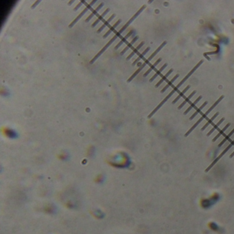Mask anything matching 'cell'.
<instances>
[{
  "label": "cell",
  "mask_w": 234,
  "mask_h": 234,
  "mask_svg": "<svg viewBox=\"0 0 234 234\" xmlns=\"http://www.w3.org/2000/svg\"><path fill=\"white\" fill-rule=\"evenodd\" d=\"M120 34L118 32H117L116 34H115V35L113 36V37L112 39H111V40H110V41H109V42L107 43V44H106L105 45H104V46L103 48H102V50H100V52H98V53L97 54H96V56H94L93 58L91 59V61H90V64H93V63L94 62H95V61H96V60H97V59H98V58H99L100 56H101L102 54L104 53V52H105L106 50H107V48H109V47L110 46V45H111V44H112L113 43L115 42V40H116V39H118V37H119V36H120Z\"/></svg>",
  "instance_id": "obj_1"
},
{
  "label": "cell",
  "mask_w": 234,
  "mask_h": 234,
  "mask_svg": "<svg viewBox=\"0 0 234 234\" xmlns=\"http://www.w3.org/2000/svg\"><path fill=\"white\" fill-rule=\"evenodd\" d=\"M146 5H144V6H142V7L140 8V9L137 12V13H135V15H133V17H131V18L130 19H129L128 21V22L126 23V24L125 25H124V26L123 27H122V28L120 30H118V32H119V33L120 34H122V32H123L124 31V30H125L128 28V27L129 25H130V24H131V23L133 22V21L135 20V19L137 18V17H138L139 15V14H140V13H142V12L143 11V10H144L145 9V8H146Z\"/></svg>",
  "instance_id": "obj_2"
},
{
  "label": "cell",
  "mask_w": 234,
  "mask_h": 234,
  "mask_svg": "<svg viewBox=\"0 0 234 234\" xmlns=\"http://www.w3.org/2000/svg\"><path fill=\"white\" fill-rule=\"evenodd\" d=\"M203 62H204V61H203V60H201V61H199L198 63H197V64L193 68H192V70L190 71V72H189V73H188V74H187L186 76H185V78H183V80H181V82H180V83H179V84H178V85H176V86H175V87H174V89H175V90H177V89H179V87H181V85H183V83H185V82L187 80H188V78H189V77H190V76H191V75H192V74H193L194 72H195V71H196V69H198V67H199V66H200V65H201V64H202V63H203Z\"/></svg>",
  "instance_id": "obj_3"
},
{
  "label": "cell",
  "mask_w": 234,
  "mask_h": 234,
  "mask_svg": "<svg viewBox=\"0 0 234 234\" xmlns=\"http://www.w3.org/2000/svg\"><path fill=\"white\" fill-rule=\"evenodd\" d=\"M96 0H94V1H92V2H91L90 4H88V5H87V6H86V8H85V9L83 10V11H82L81 13H80L79 15H78V17H76V18H75V19H74V20L73 21H72V22L70 24H69V28H72V27H73V26H74V25H75V24H76V23H77L78 21H79L80 19L81 18V17L83 16V15H85V13H86L87 11H88L89 10L91 9V6H92L93 5V4H95V3H96Z\"/></svg>",
  "instance_id": "obj_4"
},
{
  "label": "cell",
  "mask_w": 234,
  "mask_h": 234,
  "mask_svg": "<svg viewBox=\"0 0 234 234\" xmlns=\"http://www.w3.org/2000/svg\"><path fill=\"white\" fill-rule=\"evenodd\" d=\"M175 92H176V91H175V90H174V89H173V90L172 91H170V93L168 94V96H166V98H164V99H163V100L161 102H160V104H159V105H158V106H157V107H156V108H155V109H154V110H153V111H152V112H151V113H150V115H148V118H151V117H152V116H153V115L155 114V113L157 112V111H158L159 109H160L161 107H162V106H163V105L164 104H165V102H167V100H168V99H169V98H170V97H172V95H173V94H174V93H175Z\"/></svg>",
  "instance_id": "obj_5"
},
{
  "label": "cell",
  "mask_w": 234,
  "mask_h": 234,
  "mask_svg": "<svg viewBox=\"0 0 234 234\" xmlns=\"http://www.w3.org/2000/svg\"><path fill=\"white\" fill-rule=\"evenodd\" d=\"M230 149V148H229L228 147V146H227V148H225V150H223V153H221V154H220V155H219V156H218V157H217V158L216 159H215V160L214 161H213V162L212 163L210 164V165H209V166L208 168H207L206 170H205V172H208L209 171V170H211V169H212V168H213V167H214V165H215V164L216 163L218 162V161L220 160V159L222 158V157H223V156H224V155H225V154H226V153H227V152Z\"/></svg>",
  "instance_id": "obj_6"
},
{
  "label": "cell",
  "mask_w": 234,
  "mask_h": 234,
  "mask_svg": "<svg viewBox=\"0 0 234 234\" xmlns=\"http://www.w3.org/2000/svg\"><path fill=\"white\" fill-rule=\"evenodd\" d=\"M166 43H167V41H163V43H161V45H160V46L159 47V48H157V50H155V52H153V54H152L149 57H148V58H147V59H146V61H144V63H146V65H148V63H149V62H150V61H151L152 59H153V58L155 57V56L157 55V53H158V52H159V51H160V50H161V49H162V48H163V47H164V46H165V45H166Z\"/></svg>",
  "instance_id": "obj_7"
},
{
  "label": "cell",
  "mask_w": 234,
  "mask_h": 234,
  "mask_svg": "<svg viewBox=\"0 0 234 234\" xmlns=\"http://www.w3.org/2000/svg\"><path fill=\"white\" fill-rule=\"evenodd\" d=\"M133 30H130V31H129L128 32L126 35L122 37V39H121V41H120V42L118 43V44H117L115 46V50H118V48H120V47H121V45H122L125 42V41H126V40H127L128 39L129 37H131V34H133Z\"/></svg>",
  "instance_id": "obj_8"
},
{
  "label": "cell",
  "mask_w": 234,
  "mask_h": 234,
  "mask_svg": "<svg viewBox=\"0 0 234 234\" xmlns=\"http://www.w3.org/2000/svg\"><path fill=\"white\" fill-rule=\"evenodd\" d=\"M138 39H139L138 36H136V37H135L134 38H133V40H132L131 42L128 43L127 45L126 46V48H124V50H122V52H120V55H124V54H125L126 52H127L129 48H131V47H132V45H133L134 44V43H135L136 42L137 40H138Z\"/></svg>",
  "instance_id": "obj_9"
},
{
  "label": "cell",
  "mask_w": 234,
  "mask_h": 234,
  "mask_svg": "<svg viewBox=\"0 0 234 234\" xmlns=\"http://www.w3.org/2000/svg\"><path fill=\"white\" fill-rule=\"evenodd\" d=\"M121 21H121V19H119V20L117 21L115 23V24H113L112 26H111V28H109V30H108V31H107V32H106L104 34V36H103L104 39H106L107 37H108V36H109V34L111 33V32H113V30H114L117 27H118V25H119V24L121 23Z\"/></svg>",
  "instance_id": "obj_10"
},
{
  "label": "cell",
  "mask_w": 234,
  "mask_h": 234,
  "mask_svg": "<svg viewBox=\"0 0 234 234\" xmlns=\"http://www.w3.org/2000/svg\"><path fill=\"white\" fill-rule=\"evenodd\" d=\"M144 45V41L141 42L140 43H139V44L138 45H137V46L135 48V49H133V50L132 51V52H131V53L130 54H129V55L127 56V58H126V60H127V61H128V60H130L131 58H132V57H133V56L135 55L136 53H137V52H138L139 50H140L141 48H142V46H143Z\"/></svg>",
  "instance_id": "obj_11"
},
{
  "label": "cell",
  "mask_w": 234,
  "mask_h": 234,
  "mask_svg": "<svg viewBox=\"0 0 234 234\" xmlns=\"http://www.w3.org/2000/svg\"><path fill=\"white\" fill-rule=\"evenodd\" d=\"M109 11H110V9H109V8H107V9L104 10V12H103V13H102L101 15L98 16V19H96V20L95 21H94V22L92 24V25H91V27H92V28H93V27L96 26V25H97L98 24H99L100 21H101L102 19L104 18V16H105V15H107V13H109Z\"/></svg>",
  "instance_id": "obj_12"
},
{
  "label": "cell",
  "mask_w": 234,
  "mask_h": 234,
  "mask_svg": "<svg viewBox=\"0 0 234 234\" xmlns=\"http://www.w3.org/2000/svg\"><path fill=\"white\" fill-rule=\"evenodd\" d=\"M115 14H113V15H111V17H109V18L108 19H107V21H104V22L103 25H102V26L101 27H100V28L98 30V31H97V32H98V33H100V32H101L102 31V30H103L104 29V28H105L106 27H107V26H108V25H109V23L111 22V21H112L113 19L115 18Z\"/></svg>",
  "instance_id": "obj_13"
},
{
  "label": "cell",
  "mask_w": 234,
  "mask_h": 234,
  "mask_svg": "<svg viewBox=\"0 0 234 234\" xmlns=\"http://www.w3.org/2000/svg\"><path fill=\"white\" fill-rule=\"evenodd\" d=\"M104 6V4L103 3H101V4H100L99 6H98V7L96 8V9L95 10H93L92 11V13H91V15H89V16L88 17H87V19H85V22H88V21H89L91 20V19L93 17H94V16H95V15H96V14H97V13H98V11H99L102 8V6Z\"/></svg>",
  "instance_id": "obj_14"
},
{
  "label": "cell",
  "mask_w": 234,
  "mask_h": 234,
  "mask_svg": "<svg viewBox=\"0 0 234 234\" xmlns=\"http://www.w3.org/2000/svg\"><path fill=\"white\" fill-rule=\"evenodd\" d=\"M196 91H192V92L191 93H190V95H189V96H188V97H186V98H185L184 101L182 103H181V104H180V105L179 106V107H178V109H182L183 107H184V106L185 105V104H186L187 103H188V102L190 101V100L191 99V98H192V97H193L194 94H196Z\"/></svg>",
  "instance_id": "obj_15"
},
{
  "label": "cell",
  "mask_w": 234,
  "mask_h": 234,
  "mask_svg": "<svg viewBox=\"0 0 234 234\" xmlns=\"http://www.w3.org/2000/svg\"><path fill=\"white\" fill-rule=\"evenodd\" d=\"M202 98H203V97H202V96H199V97H198V98H196V99L195 101H194L193 102H192V103L190 104V107H188V109H186V111H185L184 112V115L188 114V113L190 112V111H191V110H192V109H193L194 107H195L196 104H197L198 102L200 101V100H201V99H202Z\"/></svg>",
  "instance_id": "obj_16"
},
{
  "label": "cell",
  "mask_w": 234,
  "mask_h": 234,
  "mask_svg": "<svg viewBox=\"0 0 234 234\" xmlns=\"http://www.w3.org/2000/svg\"><path fill=\"white\" fill-rule=\"evenodd\" d=\"M161 60H162V58H159V59H157V61H156L155 62V63H154V64H153V65H152L150 67L149 69H148V70L146 71V72H145V73H144V77H146V76H147L148 75V74H149L150 73V72H151L152 71H153V69H154L155 68V67L157 66V65H158L159 63H160L161 61Z\"/></svg>",
  "instance_id": "obj_17"
},
{
  "label": "cell",
  "mask_w": 234,
  "mask_h": 234,
  "mask_svg": "<svg viewBox=\"0 0 234 234\" xmlns=\"http://www.w3.org/2000/svg\"><path fill=\"white\" fill-rule=\"evenodd\" d=\"M179 74H177V75H175V76H174L173 78H172L170 80H169V81H168V83H167V85H166V86H165V87H164L162 89H161V93L165 92V91H166L167 90V89H168L169 88L170 86H171L172 84L175 81V80L177 79V78H179Z\"/></svg>",
  "instance_id": "obj_18"
},
{
  "label": "cell",
  "mask_w": 234,
  "mask_h": 234,
  "mask_svg": "<svg viewBox=\"0 0 234 234\" xmlns=\"http://www.w3.org/2000/svg\"><path fill=\"white\" fill-rule=\"evenodd\" d=\"M172 72H173V69H170V70L168 71V72H167V73H166V74H165L164 76H163L162 77H161V78L160 80H159V81L158 83H157V84H156V85H155V87L157 88V87H159V85H160L161 84H162L163 82H164V81H165V80H166V78H168V76H170V74H171V73Z\"/></svg>",
  "instance_id": "obj_19"
},
{
  "label": "cell",
  "mask_w": 234,
  "mask_h": 234,
  "mask_svg": "<svg viewBox=\"0 0 234 234\" xmlns=\"http://www.w3.org/2000/svg\"><path fill=\"white\" fill-rule=\"evenodd\" d=\"M224 97H225V96H220V98L217 100V101L215 102H214V103L213 104V105H212V107H211L210 108H209V109L208 110H207V111L205 113V114L207 116V115H208L209 113H210L211 111H212V110H213V109H214V108H215V107H216V106H217L218 104H219L220 102L222 100H223V98H224Z\"/></svg>",
  "instance_id": "obj_20"
},
{
  "label": "cell",
  "mask_w": 234,
  "mask_h": 234,
  "mask_svg": "<svg viewBox=\"0 0 234 234\" xmlns=\"http://www.w3.org/2000/svg\"><path fill=\"white\" fill-rule=\"evenodd\" d=\"M207 103H208V102H207V101L205 102H204V103H203V104H202V105L201 106V107H198V109H196V111H195V112H194V113H193V115H192V116H191L190 118V120H193L194 118H195V117L196 116V115H197L199 113H200L201 111H202V109H203V108H204V107H205V106L207 105Z\"/></svg>",
  "instance_id": "obj_21"
},
{
  "label": "cell",
  "mask_w": 234,
  "mask_h": 234,
  "mask_svg": "<svg viewBox=\"0 0 234 234\" xmlns=\"http://www.w3.org/2000/svg\"><path fill=\"white\" fill-rule=\"evenodd\" d=\"M150 49V48L149 47H148V48H146V50H144V52H142V54H139V55L138 57H137V58L135 59V61H134V62H133V65H136V64H137V63H139V61H140L141 59L143 58H144V56H145V55H146V53H148V51H149Z\"/></svg>",
  "instance_id": "obj_22"
},
{
  "label": "cell",
  "mask_w": 234,
  "mask_h": 234,
  "mask_svg": "<svg viewBox=\"0 0 234 234\" xmlns=\"http://www.w3.org/2000/svg\"><path fill=\"white\" fill-rule=\"evenodd\" d=\"M190 88V85H188V86H187V87H185V88L182 91H181V92L179 93V95H178V96H177V98L174 100L173 101H172V104H175L176 102H177L181 98V97H183V95H184V94L187 92V91H188Z\"/></svg>",
  "instance_id": "obj_23"
},
{
  "label": "cell",
  "mask_w": 234,
  "mask_h": 234,
  "mask_svg": "<svg viewBox=\"0 0 234 234\" xmlns=\"http://www.w3.org/2000/svg\"><path fill=\"white\" fill-rule=\"evenodd\" d=\"M167 66H168V64H167V63H165V64H164L163 65V66L161 67V68L159 69L158 71H157V72H156V73L155 74V75H154V76H153V77H152L150 79V83H151V82H153V80H155V78L157 77V76H159V74H160L162 72V71L164 69L166 68Z\"/></svg>",
  "instance_id": "obj_24"
},
{
  "label": "cell",
  "mask_w": 234,
  "mask_h": 234,
  "mask_svg": "<svg viewBox=\"0 0 234 234\" xmlns=\"http://www.w3.org/2000/svg\"><path fill=\"white\" fill-rule=\"evenodd\" d=\"M230 125H231V124L230 123H228L227 124V125L225 126V127H224L223 129H222V130H220V131H219V133H218V135H216V136H215V137H214V138L213 139V142H216V141L217 140V139L219 138L221 136V135H223V133H225V131H226V130H227V129L229 127V126H230Z\"/></svg>",
  "instance_id": "obj_25"
},
{
  "label": "cell",
  "mask_w": 234,
  "mask_h": 234,
  "mask_svg": "<svg viewBox=\"0 0 234 234\" xmlns=\"http://www.w3.org/2000/svg\"><path fill=\"white\" fill-rule=\"evenodd\" d=\"M218 115H219V112H217V113H215V114H214V115H213V117H212V118H211V119H209V120L208 121H207V123L205 124V125L203 126V128H201V131H204V130H205V128H206L207 127V126H208L209 125V124H212V122H213V121H214V120H215V119H216V118L218 116Z\"/></svg>",
  "instance_id": "obj_26"
},
{
  "label": "cell",
  "mask_w": 234,
  "mask_h": 234,
  "mask_svg": "<svg viewBox=\"0 0 234 234\" xmlns=\"http://www.w3.org/2000/svg\"><path fill=\"white\" fill-rule=\"evenodd\" d=\"M224 120H225V118H222L221 120H220L219 122H218V123H217V124H215V125H214V127L212 128V130H210V131H209V133H207V136H209V135H212V133H214V131H216V129H217V128H218L219 127V126H220V124H222V123H223V122H224Z\"/></svg>",
  "instance_id": "obj_27"
},
{
  "label": "cell",
  "mask_w": 234,
  "mask_h": 234,
  "mask_svg": "<svg viewBox=\"0 0 234 234\" xmlns=\"http://www.w3.org/2000/svg\"><path fill=\"white\" fill-rule=\"evenodd\" d=\"M233 133H234V128L233 129L232 131H231L230 133H229V135H227V136L225 137V139H223V140L222 141V142H220V143L219 145H218V146H219V147H221V146H223V144H225V142H227V140H229V138H230V137H231V135H232L233 134Z\"/></svg>",
  "instance_id": "obj_28"
},
{
  "label": "cell",
  "mask_w": 234,
  "mask_h": 234,
  "mask_svg": "<svg viewBox=\"0 0 234 234\" xmlns=\"http://www.w3.org/2000/svg\"><path fill=\"white\" fill-rule=\"evenodd\" d=\"M85 2H85V0H83V1H81V2H80L79 4H78L77 6H76V7L74 8V11H76V10H77L78 9V8H79L82 6V4H84V3H85Z\"/></svg>",
  "instance_id": "obj_29"
},
{
  "label": "cell",
  "mask_w": 234,
  "mask_h": 234,
  "mask_svg": "<svg viewBox=\"0 0 234 234\" xmlns=\"http://www.w3.org/2000/svg\"><path fill=\"white\" fill-rule=\"evenodd\" d=\"M40 2H41V1H40V0H39V1H37V2H36L35 3H34V4L33 5H32V6H31L32 9H33V8H35L36 6H37V5H38V4H39V3H40Z\"/></svg>",
  "instance_id": "obj_30"
},
{
  "label": "cell",
  "mask_w": 234,
  "mask_h": 234,
  "mask_svg": "<svg viewBox=\"0 0 234 234\" xmlns=\"http://www.w3.org/2000/svg\"><path fill=\"white\" fill-rule=\"evenodd\" d=\"M234 146V139L233 141H231V142L230 144L229 145L228 147L229 148H231L232 147V146Z\"/></svg>",
  "instance_id": "obj_31"
},
{
  "label": "cell",
  "mask_w": 234,
  "mask_h": 234,
  "mask_svg": "<svg viewBox=\"0 0 234 234\" xmlns=\"http://www.w3.org/2000/svg\"><path fill=\"white\" fill-rule=\"evenodd\" d=\"M142 63H141V62H139V63H137V66H138V67H141V66H142Z\"/></svg>",
  "instance_id": "obj_32"
},
{
  "label": "cell",
  "mask_w": 234,
  "mask_h": 234,
  "mask_svg": "<svg viewBox=\"0 0 234 234\" xmlns=\"http://www.w3.org/2000/svg\"><path fill=\"white\" fill-rule=\"evenodd\" d=\"M233 156H234V151L233 152V153H231V155H230V158H232V157H233Z\"/></svg>",
  "instance_id": "obj_33"
},
{
  "label": "cell",
  "mask_w": 234,
  "mask_h": 234,
  "mask_svg": "<svg viewBox=\"0 0 234 234\" xmlns=\"http://www.w3.org/2000/svg\"><path fill=\"white\" fill-rule=\"evenodd\" d=\"M73 2H74V1H72V2H69V5H70V4H71V3H73Z\"/></svg>",
  "instance_id": "obj_34"
}]
</instances>
